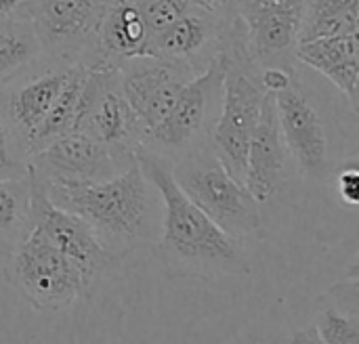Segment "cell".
<instances>
[{"label":"cell","mask_w":359,"mask_h":344,"mask_svg":"<svg viewBox=\"0 0 359 344\" xmlns=\"http://www.w3.org/2000/svg\"><path fill=\"white\" fill-rule=\"evenodd\" d=\"M307 0H236L246 50L259 67L294 69V50Z\"/></svg>","instance_id":"10"},{"label":"cell","mask_w":359,"mask_h":344,"mask_svg":"<svg viewBox=\"0 0 359 344\" xmlns=\"http://www.w3.org/2000/svg\"><path fill=\"white\" fill-rule=\"evenodd\" d=\"M135 162V153L109 147L76 128L27 156V166L44 183H97L124 172Z\"/></svg>","instance_id":"8"},{"label":"cell","mask_w":359,"mask_h":344,"mask_svg":"<svg viewBox=\"0 0 359 344\" xmlns=\"http://www.w3.org/2000/svg\"><path fill=\"white\" fill-rule=\"evenodd\" d=\"M294 343L358 344L359 280L353 271L347 282L328 290L316 307L311 326L292 336Z\"/></svg>","instance_id":"18"},{"label":"cell","mask_w":359,"mask_h":344,"mask_svg":"<svg viewBox=\"0 0 359 344\" xmlns=\"http://www.w3.org/2000/svg\"><path fill=\"white\" fill-rule=\"evenodd\" d=\"M278 122L288 158L294 160L299 172L307 179L322 181L330 174V145L324 122L313 103L303 92L299 80L273 95Z\"/></svg>","instance_id":"13"},{"label":"cell","mask_w":359,"mask_h":344,"mask_svg":"<svg viewBox=\"0 0 359 344\" xmlns=\"http://www.w3.org/2000/svg\"><path fill=\"white\" fill-rule=\"evenodd\" d=\"M88 67L84 63H74L65 84L61 86L57 99L53 101L48 113L44 116L40 128L36 130L29 147H27V156H32L34 151L42 149L46 143H50L53 139L65 135L67 130H74L76 126V116H78V103H80V92L86 80Z\"/></svg>","instance_id":"21"},{"label":"cell","mask_w":359,"mask_h":344,"mask_svg":"<svg viewBox=\"0 0 359 344\" xmlns=\"http://www.w3.org/2000/svg\"><path fill=\"white\" fill-rule=\"evenodd\" d=\"M358 27L359 0H307L299 42L337 34H353Z\"/></svg>","instance_id":"22"},{"label":"cell","mask_w":359,"mask_h":344,"mask_svg":"<svg viewBox=\"0 0 359 344\" xmlns=\"http://www.w3.org/2000/svg\"><path fill=\"white\" fill-rule=\"evenodd\" d=\"M225 65V53H221L181 88L168 116L141 137V151L170 164L210 141L221 111Z\"/></svg>","instance_id":"4"},{"label":"cell","mask_w":359,"mask_h":344,"mask_svg":"<svg viewBox=\"0 0 359 344\" xmlns=\"http://www.w3.org/2000/svg\"><path fill=\"white\" fill-rule=\"evenodd\" d=\"M231 19L233 13L227 15L200 2L156 32L147 55L181 63L198 76L223 53Z\"/></svg>","instance_id":"11"},{"label":"cell","mask_w":359,"mask_h":344,"mask_svg":"<svg viewBox=\"0 0 359 344\" xmlns=\"http://www.w3.org/2000/svg\"><path fill=\"white\" fill-rule=\"evenodd\" d=\"M27 174V153L13 128L0 116V179L25 177Z\"/></svg>","instance_id":"24"},{"label":"cell","mask_w":359,"mask_h":344,"mask_svg":"<svg viewBox=\"0 0 359 344\" xmlns=\"http://www.w3.org/2000/svg\"><path fill=\"white\" fill-rule=\"evenodd\" d=\"M74 128L120 151H141V126L122 92L118 67H88Z\"/></svg>","instance_id":"9"},{"label":"cell","mask_w":359,"mask_h":344,"mask_svg":"<svg viewBox=\"0 0 359 344\" xmlns=\"http://www.w3.org/2000/svg\"><path fill=\"white\" fill-rule=\"evenodd\" d=\"M118 69L122 92L137 116L141 137L168 116L181 88L196 76L181 63L151 55L126 59Z\"/></svg>","instance_id":"12"},{"label":"cell","mask_w":359,"mask_h":344,"mask_svg":"<svg viewBox=\"0 0 359 344\" xmlns=\"http://www.w3.org/2000/svg\"><path fill=\"white\" fill-rule=\"evenodd\" d=\"M23 2H25V0H0V17L19 15Z\"/></svg>","instance_id":"27"},{"label":"cell","mask_w":359,"mask_h":344,"mask_svg":"<svg viewBox=\"0 0 359 344\" xmlns=\"http://www.w3.org/2000/svg\"><path fill=\"white\" fill-rule=\"evenodd\" d=\"M151 29L130 0H105L97 46L88 67H120L122 61L147 55Z\"/></svg>","instance_id":"16"},{"label":"cell","mask_w":359,"mask_h":344,"mask_svg":"<svg viewBox=\"0 0 359 344\" xmlns=\"http://www.w3.org/2000/svg\"><path fill=\"white\" fill-rule=\"evenodd\" d=\"M337 189L345 206L355 208L359 204V170L355 166L343 168L337 177Z\"/></svg>","instance_id":"26"},{"label":"cell","mask_w":359,"mask_h":344,"mask_svg":"<svg viewBox=\"0 0 359 344\" xmlns=\"http://www.w3.org/2000/svg\"><path fill=\"white\" fill-rule=\"evenodd\" d=\"M29 193H32V223L61 254H65L80 271L86 296L107 277L116 275L120 261L114 259L95 240L90 229L76 214L55 206L44 189L40 177L27 166Z\"/></svg>","instance_id":"7"},{"label":"cell","mask_w":359,"mask_h":344,"mask_svg":"<svg viewBox=\"0 0 359 344\" xmlns=\"http://www.w3.org/2000/svg\"><path fill=\"white\" fill-rule=\"evenodd\" d=\"M286 164H288V151L278 122L276 99L271 92H267L257 128L248 145L246 177H244V187L259 204H267L280 191Z\"/></svg>","instance_id":"15"},{"label":"cell","mask_w":359,"mask_h":344,"mask_svg":"<svg viewBox=\"0 0 359 344\" xmlns=\"http://www.w3.org/2000/svg\"><path fill=\"white\" fill-rule=\"evenodd\" d=\"M208 6H212L215 11H221V13H227V15H231L233 13V4H236V0H204Z\"/></svg>","instance_id":"28"},{"label":"cell","mask_w":359,"mask_h":344,"mask_svg":"<svg viewBox=\"0 0 359 344\" xmlns=\"http://www.w3.org/2000/svg\"><path fill=\"white\" fill-rule=\"evenodd\" d=\"M105 0H25V17L46 61L90 65Z\"/></svg>","instance_id":"6"},{"label":"cell","mask_w":359,"mask_h":344,"mask_svg":"<svg viewBox=\"0 0 359 344\" xmlns=\"http://www.w3.org/2000/svg\"><path fill=\"white\" fill-rule=\"evenodd\" d=\"M137 164L162 198L160 238L154 254L168 280L219 282L250 273L244 244L217 227L179 189L164 160L139 151Z\"/></svg>","instance_id":"1"},{"label":"cell","mask_w":359,"mask_h":344,"mask_svg":"<svg viewBox=\"0 0 359 344\" xmlns=\"http://www.w3.org/2000/svg\"><path fill=\"white\" fill-rule=\"evenodd\" d=\"M46 61L32 23L21 15L0 17V88Z\"/></svg>","instance_id":"19"},{"label":"cell","mask_w":359,"mask_h":344,"mask_svg":"<svg viewBox=\"0 0 359 344\" xmlns=\"http://www.w3.org/2000/svg\"><path fill=\"white\" fill-rule=\"evenodd\" d=\"M44 189L55 206L84 221L103 250L118 261L154 248L160 238L162 198L137 162L105 181L44 183Z\"/></svg>","instance_id":"2"},{"label":"cell","mask_w":359,"mask_h":344,"mask_svg":"<svg viewBox=\"0 0 359 344\" xmlns=\"http://www.w3.org/2000/svg\"><path fill=\"white\" fill-rule=\"evenodd\" d=\"M179 189L229 238L240 244L265 235L259 202L217 158L210 141L168 164Z\"/></svg>","instance_id":"3"},{"label":"cell","mask_w":359,"mask_h":344,"mask_svg":"<svg viewBox=\"0 0 359 344\" xmlns=\"http://www.w3.org/2000/svg\"><path fill=\"white\" fill-rule=\"evenodd\" d=\"M130 2L141 11L154 36L156 32L166 27L170 21H175L177 17H181L183 13H187L189 8H194L196 4L204 0H130Z\"/></svg>","instance_id":"23"},{"label":"cell","mask_w":359,"mask_h":344,"mask_svg":"<svg viewBox=\"0 0 359 344\" xmlns=\"http://www.w3.org/2000/svg\"><path fill=\"white\" fill-rule=\"evenodd\" d=\"M359 36L337 34L299 42L294 59L326 76L349 101L358 113L359 105Z\"/></svg>","instance_id":"17"},{"label":"cell","mask_w":359,"mask_h":344,"mask_svg":"<svg viewBox=\"0 0 359 344\" xmlns=\"http://www.w3.org/2000/svg\"><path fill=\"white\" fill-rule=\"evenodd\" d=\"M32 193L29 179H0V256H8L32 233Z\"/></svg>","instance_id":"20"},{"label":"cell","mask_w":359,"mask_h":344,"mask_svg":"<svg viewBox=\"0 0 359 344\" xmlns=\"http://www.w3.org/2000/svg\"><path fill=\"white\" fill-rule=\"evenodd\" d=\"M2 273L6 284L42 313L61 311L86 296L80 271L38 229L6 256Z\"/></svg>","instance_id":"5"},{"label":"cell","mask_w":359,"mask_h":344,"mask_svg":"<svg viewBox=\"0 0 359 344\" xmlns=\"http://www.w3.org/2000/svg\"><path fill=\"white\" fill-rule=\"evenodd\" d=\"M72 67L74 63L67 65L48 61L42 71H36L32 67L8 82L4 88H0V116L13 128V132L25 147V153L61 86L65 84Z\"/></svg>","instance_id":"14"},{"label":"cell","mask_w":359,"mask_h":344,"mask_svg":"<svg viewBox=\"0 0 359 344\" xmlns=\"http://www.w3.org/2000/svg\"><path fill=\"white\" fill-rule=\"evenodd\" d=\"M294 69H288V67H278V65H269V67H261L259 69V82L261 86L276 95L284 88H288L294 80Z\"/></svg>","instance_id":"25"}]
</instances>
